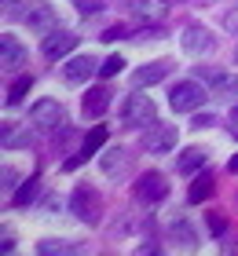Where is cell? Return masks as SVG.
Here are the masks:
<instances>
[{"mask_svg": "<svg viewBox=\"0 0 238 256\" xmlns=\"http://www.w3.org/2000/svg\"><path fill=\"white\" fill-rule=\"evenodd\" d=\"M70 208H74V216H81L88 227L99 224V212H103V198L95 187H88V183H77L74 198H70Z\"/></svg>", "mask_w": 238, "mask_h": 256, "instance_id": "cell-1", "label": "cell"}, {"mask_svg": "<svg viewBox=\"0 0 238 256\" xmlns=\"http://www.w3.org/2000/svg\"><path fill=\"white\" fill-rule=\"evenodd\" d=\"M205 99L209 96H205V88H201L198 80H180V84L172 88V96H169V106L176 114H194Z\"/></svg>", "mask_w": 238, "mask_h": 256, "instance_id": "cell-2", "label": "cell"}, {"mask_svg": "<svg viewBox=\"0 0 238 256\" xmlns=\"http://www.w3.org/2000/svg\"><path fill=\"white\" fill-rule=\"evenodd\" d=\"M154 118H158V110H154V102L147 96H128L125 99V110H121L125 128H150Z\"/></svg>", "mask_w": 238, "mask_h": 256, "instance_id": "cell-3", "label": "cell"}, {"mask_svg": "<svg viewBox=\"0 0 238 256\" xmlns=\"http://www.w3.org/2000/svg\"><path fill=\"white\" fill-rule=\"evenodd\" d=\"M30 121H33V128H41V132H55V128L66 124V110L59 106L55 99H41L37 106L30 110Z\"/></svg>", "mask_w": 238, "mask_h": 256, "instance_id": "cell-4", "label": "cell"}, {"mask_svg": "<svg viewBox=\"0 0 238 256\" xmlns=\"http://www.w3.org/2000/svg\"><path fill=\"white\" fill-rule=\"evenodd\" d=\"M169 198V183H165V176H158V172H143V176L136 180V202L143 205H158Z\"/></svg>", "mask_w": 238, "mask_h": 256, "instance_id": "cell-5", "label": "cell"}, {"mask_svg": "<svg viewBox=\"0 0 238 256\" xmlns=\"http://www.w3.org/2000/svg\"><path fill=\"white\" fill-rule=\"evenodd\" d=\"M176 146V124H158L154 121L147 132H143V150L147 154H169Z\"/></svg>", "mask_w": 238, "mask_h": 256, "instance_id": "cell-6", "label": "cell"}, {"mask_svg": "<svg viewBox=\"0 0 238 256\" xmlns=\"http://www.w3.org/2000/svg\"><path fill=\"white\" fill-rule=\"evenodd\" d=\"M74 48H77V37L70 30H52V33H44V40H41V52H44L48 62L63 59V55H70Z\"/></svg>", "mask_w": 238, "mask_h": 256, "instance_id": "cell-7", "label": "cell"}, {"mask_svg": "<svg viewBox=\"0 0 238 256\" xmlns=\"http://www.w3.org/2000/svg\"><path fill=\"white\" fill-rule=\"evenodd\" d=\"M180 44H183V52H190V55H205V52L216 48V37H212L205 26L190 22V26H183V33H180Z\"/></svg>", "mask_w": 238, "mask_h": 256, "instance_id": "cell-8", "label": "cell"}, {"mask_svg": "<svg viewBox=\"0 0 238 256\" xmlns=\"http://www.w3.org/2000/svg\"><path fill=\"white\" fill-rule=\"evenodd\" d=\"M169 242H172V249H180V252H194L198 249V227L190 224L187 216H176L169 224Z\"/></svg>", "mask_w": 238, "mask_h": 256, "instance_id": "cell-9", "label": "cell"}, {"mask_svg": "<svg viewBox=\"0 0 238 256\" xmlns=\"http://www.w3.org/2000/svg\"><path fill=\"white\" fill-rule=\"evenodd\" d=\"M103 143H106V124L92 128V132L85 136V143H81V150H77V154L63 161V168H66V172H74L77 165H85V161H88L92 154H99V146H103Z\"/></svg>", "mask_w": 238, "mask_h": 256, "instance_id": "cell-10", "label": "cell"}, {"mask_svg": "<svg viewBox=\"0 0 238 256\" xmlns=\"http://www.w3.org/2000/svg\"><path fill=\"white\" fill-rule=\"evenodd\" d=\"M22 26L33 30V33H52V26H55L52 4H30V8H22Z\"/></svg>", "mask_w": 238, "mask_h": 256, "instance_id": "cell-11", "label": "cell"}, {"mask_svg": "<svg viewBox=\"0 0 238 256\" xmlns=\"http://www.w3.org/2000/svg\"><path fill=\"white\" fill-rule=\"evenodd\" d=\"M176 70V62L169 59H158V62H147V66H136L132 74V88H147V84H158V80H165Z\"/></svg>", "mask_w": 238, "mask_h": 256, "instance_id": "cell-12", "label": "cell"}, {"mask_svg": "<svg viewBox=\"0 0 238 256\" xmlns=\"http://www.w3.org/2000/svg\"><path fill=\"white\" fill-rule=\"evenodd\" d=\"M92 74H99V62H95L92 55H77V59H66V66H63V80H66V84H85Z\"/></svg>", "mask_w": 238, "mask_h": 256, "instance_id": "cell-13", "label": "cell"}, {"mask_svg": "<svg viewBox=\"0 0 238 256\" xmlns=\"http://www.w3.org/2000/svg\"><path fill=\"white\" fill-rule=\"evenodd\" d=\"M110 102H114L110 88H92L85 96V102H81V110H85V118H103V114L110 110Z\"/></svg>", "mask_w": 238, "mask_h": 256, "instance_id": "cell-14", "label": "cell"}, {"mask_svg": "<svg viewBox=\"0 0 238 256\" xmlns=\"http://www.w3.org/2000/svg\"><path fill=\"white\" fill-rule=\"evenodd\" d=\"M99 168H103V176H121V172L128 168V150H121V146H114V150H106V154L99 158Z\"/></svg>", "mask_w": 238, "mask_h": 256, "instance_id": "cell-15", "label": "cell"}, {"mask_svg": "<svg viewBox=\"0 0 238 256\" xmlns=\"http://www.w3.org/2000/svg\"><path fill=\"white\" fill-rule=\"evenodd\" d=\"M37 252L41 256H74V252H81V246L66 238H44V242H37Z\"/></svg>", "mask_w": 238, "mask_h": 256, "instance_id": "cell-16", "label": "cell"}, {"mask_svg": "<svg viewBox=\"0 0 238 256\" xmlns=\"http://www.w3.org/2000/svg\"><path fill=\"white\" fill-rule=\"evenodd\" d=\"M205 161H209V154H205V150H201V146H190V150H183V154H180L176 168H180L183 176H190V172H198L201 165H205Z\"/></svg>", "mask_w": 238, "mask_h": 256, "instance_id": "cell-17", "label": "cell"}, {"mask_svg": "<svg viewBox=\"0 0 238 256\" xmlns=\"http://www.w3.org/2000/svg\"><path fill=\"white\" fill-rule=\"evenodd\" d=\"M0 44H4V66H8V70H15V66L26 62V48H22L11 33H4V37H0Z\"/></svg>", "mask_w": 238, "mask_h": 256, "instance_id": "cell-18", "label": "cell"}, {"mask_svg": "<svg viewBox=\"0 0 238 256\" xmlns=\"http://www.w3.org/2000/svg\"><path fill=\"white\" fill-rule=\"evenodd\" d=\"M212 92H216L220 99H238V77L216 74V77H212Z\"/></svg>", "mask_w": 238, "mask_h": 256, "instance_id": "cell-19", "label": "cell"}, {"mask_svg": "<svg viewBox=\"0 0 238 256\" xmlns=\"http://www.w3.org/2000/svg\"><path fill=\"white\" fill-rule=\"evenodd\" d=\"M37 190H41V176H30V180L15 190V205H30L33 198H37Z\"/></svg>", "mask_w": 238, "mask_h": 256, "instance_id": "cell-20", "label": "cell"}, {"mask_svg": "<svg viewBox=\"0 0 238 256\" xmlns=\"http://www.w3.org/2000/svg\"><path fill=\"white\" fill-rule=\"evenodd\" d=\"M132 15H136V18H147V22H158V18H161V8L154 4V0H136V4H132Z\"/></svg>", "mask_w": 238, "mask_h": 256, "instance_id": "cell-21", "label": "cell"}, {"mask_svg": "<svg viewBox=\"0 0 238 256\" xmlns=\"http://www.w3.org/2000/svg\"><path fill=\"white\" fill-rule=\"evenodd\" d=\"M209 194H212V176L205 172V176H198L194 183H190V202H205Z\"/></svg>", "mask_w": 238, "mask_h": 256, "instance_id": "cell-22", "label": "cell"}, {"mask_svg": "<svg viewBox=\"0 0 238 256\" xmlns=\"http://www.w3.org/2000/svg\"><path fill=\"white\" fill-rule=\"evenodd\" d=\"M33 136L30 132H11V128L4 124V150H15V146H30Z\"/></svg>", "mask_w": 238, "mask_h": 256, "instance_id": "cell-23", "label": "cell"}, {"mask_svg": "<svg viewBox=\"0 0 238 256\" xmlns=\"http://www.w3.org/2000/svg\"><path fill=\"white\" fill-rule=\"evenodd\" d=\"M30 84H33L30 77H22V80H15V84L8 88V99H4V102H8V106H19V102H22V96H26V92H30Z\"/></svg>", "mask_w": 238, "mask_h": 256, "instance_id": "cell-24", "label": "cell"}, {"mask_svg": "<svg viewBox=\"0 0 238 256\" xmlns=\"http://www.w3.org/2000/svg\"><path fill=\"white\" fill-rule=\"evenodd\" d=\"M205 220H209V230H212V238H220V242H223V238H231V227H227V220H223L220 212H209Z\"/></svg>", "mask_w": 238, "mask_h": 256, "instance_id": "cell-25", "label": "cell"}, {"mask_svg": "<svg viewBox=\"0 0 238 256\" xmlns=\"http://www.w3.org/2000/svg\"><path fill=\"white\" fill-rule=\"evenodd\" d=\"M121 66H125L121 55H110L106 62H99V77H117V74H121Z\"/></svg>", "mask_w": 238, "mask_h": 256, "instance_id": "cell-26", "label": "cell"}, {"mask_svg": "<svg viewBox=\"0 0 238 256\" xmlns=\"http://www.w3.org/2000/svg\"><path fill=\"white\" fill-rule=\"evenodd\" d=\"M74 4H77V11H81V15H95V11L103 8L99 0H74Z\"/></svg>", "mask_w": 238, "mask_h": 256, "instance_id": "cell-27", "label": "cell"}, {"mask_svg": "<svg viewBox=\"0 0 238 256\" xmlns=\"http://www.w3.org/2000/svg\"><path fill=\"white\" fill-rule=\"evenodd\" d=\"M223 30H227V33H238V8H231L227 15H223Z\"/></svg>", "mask_w": 238, "mask_h": 256, "instance_id": "cell-28", "label": "cell"}, {"mask_svg": "<svg viewBox=\"0 0 238 256\" xmlns=\"http://www.w3.org/2000/svg\"><path fill=\"white\" fill-rule=\"evenodd\" d=\"M212 124H216L212 114H194V128H212Z\"/></svg>", "mask_w": 238, "mask_h": 256, "instance_id": "cell-29", "label": "cell"}, {"mask_svg": "<svg viewBox=\"0 0 238 256\" xmlns=\"http://www.w3.org/2000/svg\"><path fill=\"white\" fill-rule=\"evenodd\" d=\"M125 37V30L121 26H110V30H103V40H121Z\"/></svg>", "mask_w": 238, "mask_h": 256, "instance_id": "cell-30", "label": "cell"}, {"mask_svg": "<svg viewBox=\"0 0 238 256\" xmlns=\"http://www.w3.org/2000/svg\"><path fill=\"white\" fill-rule=\"evenodd\" d=\"M227 132H231V136L238 139V106H234V110L227 114Z\"/></svg>", "mask_w": 238, "mask_h": 256, "instance_id": "cell-31", "label": "cell"}, {"mask_svg": "<svg viewBox=\"0 0 238 256\" xmlns=\"http://www.w3.org/2000/svg\"><path fill=\"white\" fill-rule=\"evenodd\" d=\"M15 180H19V176H15V168H4V187H8V190L15 187Z\"/></svg>", "mask_w": 238, "mask_h": 256, "instance_id": "cell-32", "label": "cell"}, {"mask_svg": "<svg viewBox=\"0 0 238 256\" xmlns=\"http://www.w3.org/2000/svg\"><path fill=\"white\" fill-rule=\"evenodd\" d=\"M0 249H4V252H11V249H15V238H11L8 230H4V242H0Z\"/></svg>", "mask_w": 238, "mask_h": 256, "instance_id": "cell-33", "label": "cell"}, {"mask_svg": "<svg viewBox=\"0 0 238 256\" xmlns=\"http://www.w3.org/2000/svg\"><path fill=\"white\" fill-rule=\"evenodd\" d=\"M19 4H22V0H4V11H8V15H11V11H15Z\"/></svg>", "mask_w": 238, "mask_h": 256, "instance_id": "cell-34", "label": "cell"}, {"mask_svg": "<svg viewBox=\"0 0 238 256\" xmlns=\"http://www.w3.org/2000/svg\"><path fill=\"white\" fill-rule=\"evenodd\" d=\"M227 172H234V176H238V154H234V158L227 161Z\"/></svg>", "mask_w": 238, "mask_h": 256, "instance_id": "cell-35", "label": "cell"}, {"mask_svg": "<svg viewBox=\"0 0 238 256\" xmlns=\"http://www.w3.org/2000/svg\"><path fill=\"white\" fill-rule=\"evenodd\" d=\"M165 4H180V0H165Z\"/></svg>", "mask_w": 238, "mask_h": 256, "instance_id": "cell-36", "label": "cell"}, {"mask_svg": "<svg viewBox=\"0 0 238 256\" xmlns=\"http://www.w3.org/2000/svg\"><path fill=\"white\" fill-rule=\"evenodd\" d=\"M234 62H238V52H234Z\"/></svg>", "mask_w": 238, "mask_h": 256, "instance_id": "cell-37", "label": "cell"}]
</instances>
